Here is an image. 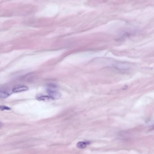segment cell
Segmentation results:
<instances>
[{
    "label": "cell",
    "instance_id": "cell-6",
    "mask_svg": "<svg viewBox=\"0 0 154 154\" xmlns=\"http://www.w3.org/2000/svg\"><path fill=\"white\" fill-rule=\"evenodd\" d=\"M0 109H1V110L2 111H3V110H11V109L10 108V107H6V106H1V107H0Z\"/></svg>",
    "mask_w": 154,
    "mask_h": 154
},
{
    "label": "cell",
    "instance_id": "cell-3",
    "mask_svg": "<svg viewBox=\"0 0 154 154\" xmlns=\"http://www.w3.org/2000/svg\"><path fill=\"white\" fill-rule=\"evenodd\" d=\"M37 99L39 100L44 101H49L50 99H53L50 96H46V95L39 96L37 97Z\"/></svg>",
    "mask_w": 154,
    "mask_h": 154
},
{
    "label": "cell",
    "instance_id": "cell-5",
    "mask_svg": "<svg viewBox=\"0 0 154 154\" xmlns=\"http://www.w3.org/2000/svg\"><path fill=\"white\" fill-rule=\"evenodd\" d=\"M10 94L8 93L7 92L5 91V90H1L0 92V96L1 97L3 98H5L8 97L9 96Z\"/></svg>",
    "mask_w": 154,
    "mask_h": 154
},
{
    "label": "cell",
    "instance_id": "cell-4",
    "mask_svg": "<svg viewBox=\"0 0 154 154\" xmlns=\"http://www.w3.org/2000/svg\"><path fill=\"white\" fill-rule=\"evenodd\" d=\"M86 146H87V143L83 142H79L76 145L77 148L79 149H83L86 147Z\"/></svg>",
    "mask_w": 154,
    "mask_h": 154
},
{
    "label": "cell",
    "instance_id": "cell-2",
    "mask_svg": "<svg viewBox=\"0 0 154 154\" xmlns=\"http://www.w3.org/2000/svg\"><path fill=\"white\" fill-rule=\"evenodd\" d=\"M28 89V87L26 86H20L14 87L12 89V91L14 93H18L23 91H27Z\"/></svg>",
    "mask_w": 154,
    "mask_h": 154
},
{
    "label": "cell",
    "instance_id": "cell-1",
    "mask_svg": "<svg viewBox=\"0 0 154 154\" xmlns=\"http://www.w3.org/2000/svg\"><path fill=\"white\" fill-rule=\"evenodd\" d=\"M49 95L53 99H58L61 97V94L52 88H49L47 89Z\"/></svg>",
    "mask_w": 154,
    "mask_h": 154
}]
</instances>
